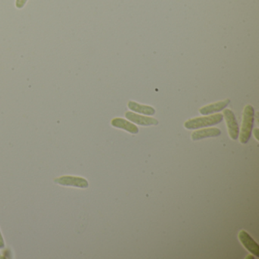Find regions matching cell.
Here are the masks:
<instances>
[{"instance_id":"1","label":"cell","mask_w":259,"mask_h":259,"mask_svg":"<svg viewBox=\"0 0 259 259\" xmlns=\"http://www.w3.org/2000/svg\"><path fill=\"white\" fill-rule=\"evenodd\" d=\"M254 121V109L251 105H246L242 113V122L239 133V141L242 144H246L251 137Z\"/></svg>"},{"instance_id":"2","label":"cell","mask_w":259,"mask_h":259,"mask_svg":"<svg viewBox=\"0 0 259 259\" xmlns=\"http://www.w3.org/2000/svg\"><path fill=\"white\" fill-rule=\"evenodd\" d=\"M223 116L222 114H213L211 116H201V117L194 118L185 122L184 127L186 130H198L205 127L217 125L223 120Z\"/></svg>"},{"instance_id":"3","label":"cell","mask_w":259,"mask_h":259,"mask_svg":"<svg viewBox=\"0 0 259 259\" xmlns=\"http://www.w3.org/2000/svg\"><path fill=\"white\" fill-rule=\"evenodd\" d=\"M54 183L60 186L79 189H87L89 186L88 180L77 176H62L58 178L54 179Z\"/></svg>"},{"instance_id":"4","label":"cell","mask_w":259,"mask_h":259,"mask_svg":"<svg viewBox=\"0 0 259 259\" xmlns=\"http://www.w3.org/2000/svg\"><path fill=\"white\" fill-rule=\"evenodd\" d=\"M223 116L226 121L228 133L233 140H236L239 137V128L235 114L229 109H223Z\"/></svg>"},{"instance_id":"5","label":"cell","mask_w":259,"mask_h":259,"mask_svg":"<svg viewBox=\"0 0 259 259\" xmlns=\"http://www.w3.org/2000/svg\"><path fill=\"white\" fill-rule=\"evenodd\" d=\"M239 239L244 247L255 257H259V245L245 230L239 233Z\"/></svg>"},{"instance_id":"6","label":"cell","mask_w":259,"mask_h":259,"mask_svg":"<svg viewBox=\"0 0 259 259\" xmlns=\"http://www.w3.org/2000/svg\"><path fill=\"white\" fill-rule=\"evenodd\" d=\"M125 116L127 119L138 125L149 126V125H157L158 124V121L155 118L142 116L131 111L125 112Z\"/></svg>"},{"instance_id":"7","label":"cell","mask_w":259,"mask_h":259,"mask_svg":"<svg viewBox=\"0 0 259 259\" xmlns=\"http://www.w3.org/2000/svg\"><path fill=\"white\" fill-rule=\"evenodd\" d=\"M229 102H230V100L229 99H225L221 101L211 103V104L200 108L199 112L201 115L207 116V115H210V114L214 113V112H220L229 105Z\"/></svg>"},{"instance_id":"8","label":"cell","mask_w":259,"mask_h":259,"mask_svg":"<svg viewBox=\"0 0 259 259\" xmlns=\"http://www.w3.org/2000/svg\"><path fill=\"white\" fill-rule=\"evenodd\" d=\"M220 134L221 132L218 128H202L192 133L191 138L193 141H198L206 138L217 137Z\"/></svg>"},{"instance_id":"9","label":"cell","mask_w":259,"mask_h":259,"mask_svg":"<svg viewBox=\"0 0 259 259\" xmlns=\"http://www.w3.org/2000/svg\"><path fill=\"white\" fill-rule=\"evenodd\" d=\"M111 125L115 128H121V130H125L128 132L132 134H137L139 133V128L134 124L128 120L122 119V118H115L111 121Z\"/></svg>"},{"instance_id":"10","label":"cell","mask_w":259,"mask_h":259,"mask_svg":"<svg viewBox=\"0 0 259 259\" xmlns=\"http://www.w3.org/2000/svg\"><path fill=\"white\" fill-rule=\"evenodd\" d=\"M128 109H131L132 111H134V112H138V113L147 115V116H153V115H155V112H156L152 106L140 104V103L132 101V100L128 101Z\"/></svg>"},{"instance_id":"11","label":"cell","mask_w":259,"mask_h":259,"mask_svg":"<svg viewBox=\"0 0 259 259\" xmlns=\"http://www.w3.org/2000/svg\"><path fill=\"white\" fill-rule=\"evenodd\" d=\"M28 0H16V9L18 10H22L24 7L26 5L27 3H28Z\"/></svg>"},{"instance_id":"12","label":"cell","mask_w":259,"mask_h":259,"mask_svg":"<svg viewBox=\"0 0 259 259\" xmlns=\"http://www.w3.org/2000/svg\"><path fill=\"white\" fill-rule=\"evenodd\" d=\"M5 241H4V236H3L1 230H0V249L5 248Z\"/></svg>"},{"instance_id":"13","label":"cell","mask_w":259,"mask_h":259,"mask_svg":"<svg viewBox=\"0 0 259 259\" xmlns=\"http://www.w3.org/2000/svg\"><path fill=\"white\" fill-rule=\"evenodd\" d=\"M258 128H254V130H253V134H254V138H255L257 141H258Z\"/></svg>"},{"instance_id":"14","label":"cell","mask_w":259,"mask_h":259,"mask_svg":"<svg viewBox=\"0 0 259 259\" xmlns=\"http://www.w3.org/2000/svg\"><path fill=\"white\" fill-rule=\"evenodd\" d=\"M246 258H254V257H253V256H248Z\"/></svg>"},{"instance_id":"15","label":"cell","mask_w":259,"mask_h":259,"mask_svg":"<svg viewBox=\"0 0 259 259\" xmlns=\"http://www.w3.org/2000/svg\"><path fill=\"white\" fill-rule=\"evenodd\" d=\"M0 255H1V254H0Z\"/></svg>"}]
</instances>
